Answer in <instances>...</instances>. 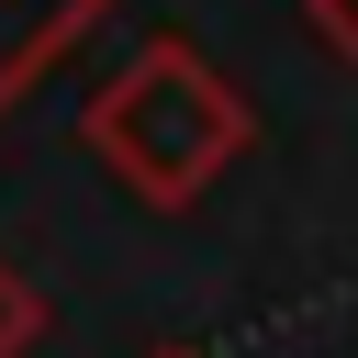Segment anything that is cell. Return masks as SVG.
<instances>
[{
  "mask_svg": "<svg viewBox=\"0 0 358 358\" xmlns=\"http://www.w3.org/2000/svg\"><path fill=\"white\" fill-rule=\"evenodd\" d=\"M112 0H0V123H11V101L45 78V67H67V45L101 22Z\"/></svg>",
  "mask_w": 358,
  "mask_h": 358,
  "instance_id": "obj_2",
  "label": "cell"
},
{
  "mask_svg": "<svg viewBox=\"0 0 358 358\" xmlns=\"http://www.w3.org/2000/svg\"><path fill=\"white\" fill-rule=\"evenodd\" d=\"M34 336H45V291H34V280L0 257V358H22Z\"/></svg>",
  "mask_w": 358,
  "mask_h": 358,
  "instance_id": "obj_3",
  "label": "cell"
},
{
  "mask_svg": "<svg viewBox=\"0 0 358 358\" xmlns=\"http://www.w3.org/2000/svg\"><path fill=\"white\" fill-rule=\"evenodd\" d=\"M78 145H90L145 213H190V201L257 145V112H246V90H235L201 45L157 34V45H134V56L78 101Z\"/></svg>",
  "mask_w": 358,
  "mask_h": 358,
  "instance_id": "obj_1",
  "label": "cell"
},
{
  "mask_svg": "<svg viewBox=\"0 0 358 358\" xmlns=\"http://www.w3.org/2000/svg\"><path fill=\"white\" fill-rule=\"evenodd\" d=\"M302 11H313V34H324V56H336V67L358 78V0H302Z\"/></svg>",
  "mask_w": 358,
  "mask_h": 358,
  "instance_id": "obj_4",
  "label": "cell"
},
{
  "mask_svg": "<svg viewBox=\"0 0 358 358\" xmlns=\"http://www.w3.org/2000/svg\"><path fill=\"white\" fill-rule=\"evenodd\" d=\"M168 358H190V347H168Z\"/></svg>",
  "mask_w": 358,
  "mask_h": 358,
  "instance_id": "obj_5",
  "label": "cell"
}]
</instances>
